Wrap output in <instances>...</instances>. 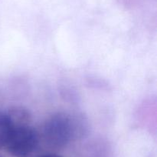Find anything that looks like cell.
Instances as JSON below:
<instances>
[{
	"label": "cell",
	"mask_w": 157,
	"mask_h": 157,
	"mask_svg": "<svg viewBox=\"0 0 157 157\" xmlns=\"http://www.w3.org/2000/svg\"><path fill=\"white\" fill-rule=\"evenodd\" d=\"M86 122L81 115L67 112H57L44 123L43 134L48 144L53 147H63L83 135Z\"/></svg>",
	"instance_id": "6da1fadb"
},
{
	"label": "cell",
	"mask_w": 157,
	"mask_h": 157,
	"mask_svg": "<svg viewBox=\"0 0 157 157\" xmlns=\"http://www.w3.org/2000/svg\"><path fill=\"white\" fill-rule=\"evenodd\" d=\"M39 137L30 125L14 126L6 148L15 157H29L37 149Z\"/></svg>",
	"instance_id": "7a4b0ae2"
},
{
	"label": "cell",
	"mask_w": 157,
	"mask_h": 157,
	"mask_svg": "<svg viewBox=\"0 0 157 157\" xmlns=\"http://www.w3.org/2000/svg\"><path fill=\"white\" fill-rule=\"evenodd\" d=\"M13 126L29 125L31 114L29 110L22 106H15L7 112Z\"/></svg>",
	"instance_id": "3957f363"
},
{
	"label": "cell",
	"mask_w": 157,
	"mask_h": 157,
	"mask_svg": "<svg viewBox=\"0 0 157 157\" xmlns=\"http://www.w3.org/2000/svg\"><path fill=\"white\" fill-rule=\"evenodd\" d=\"M13 127L7 112L0 111V149L6 147Z\"/></svg>",
	"instance_id": "277c9868"
},
{
	"label": "cell",
	"mask_w": 157,
	"mask_h": 157,
	"mask_svg": "<svg viewBox=\"0 0 157 157\" xmlns=\"http://www.w3.org/2000/svg\"><path fill=\"white\" fill-rule=\"evenodd\" d=\"M38 157H62L61 155H56V154H45V155H40Z\"/></svg>",
	"instance_id": "5b68a950"
}]
</instances>
